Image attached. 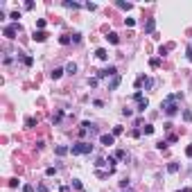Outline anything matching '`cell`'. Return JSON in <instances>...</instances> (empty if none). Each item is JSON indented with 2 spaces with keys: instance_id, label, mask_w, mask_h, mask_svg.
I'll return each instance as SVG.
<instances>
[{
  "instance_id": "d590c367",
  "label": "cell",
  "mask_w": 192,
  "mask_h": 192,
  "mask_svg": "<svg viewBox=\"0 0 192 192\" xmlns=\"http://www.w3.org/2000/svg\"><path fill=\"white\" fill-rule=\"evenodd\" d=\"M124 156H127L124 149H118V152H115V158H124Z\"/></svg>"
},
{
  "instance_id": "7c38bea8",
  "label": "cell",
  "mask_w": 192,
  "mask_h": 192,
  "mask_svg": "<svg viewBox=\"0 0 192 192\" xmlns=\"http://www.w3.org/2000/svg\"><path fill=\"white\" fill-rule=\"evenodd\" d=\"M54 152H57V156H66V154L70 152V147H66V145H59V147L54 149Z\"/></svg>"
},
{
  "instance_id": "ac0fdd59",
  "label": "cell",
  "mask_w": 192,
  "mask_h": 192,
  "mask_svg": "<svg viewBox=\"0 0 192 192\" xmlns=\"http://www.w3.org/2000/svg\"><path fill=\"white\" fill-rule=\"evenodd\" d=\"M70 185L75 188V190H84V185H81V181H79V179H72V181H70Z\"/></svg>"
},
{
  "instance_id": "9a60e30c",
  "label": "cell",
  "mask_w": 192,
  "mask_h": 192,
  "mask_svg": "<svg viewBox=\"0 0 192 192\" xmlns=\"http://www.w3.org/2000/svg\"><path fill=\"white\" fill-rule=\"evenodd\" d=\"M66 72H68V75H75V72H77V63H72V61H70V63L66 66Z\"/></svg>"
},
{
  "instance_id": "ffe728a7",
  "label": "cell",
  "mask_w": 192,
  "mask_h": 192,
  "mask_svg": "<svg viewBox=\"0 0 192 192\" xmlns=\"http://www.w3.org/2000/svg\"><path fill=\"white\" fill-rule=\"evenodd\" d=\"M97 84H100V79H97V77H93V79L88 77V86H91V88H97Z\"/></svg>"
},
{
  "instance_id": "83f0119b",
  "label": "cell",
  "mask_w": 192,
  "mask_h": 192,
  "mask_svg": "<svg viewBox=\"0 0 192 192\" xmlns=\"http://www.w3.org/2000/svg\"><path fill=\"white\" fill-rule=\"evenodd\" d=\"M149 66H152V68H158V66H161V59H158V57H156V59H152V61H149Z\"/></svg>"
},
{
  "instance_id": "d4e9b609",
  "label": "cell",
  "mask_w": 192,
  "mask_h": 192,
  "mask_svg": "<svg viewBox=\"0 0 192 192\" xmlns=\"http://www.w3.org/2000/svg\"><path fill=\"white\" fill-rule=\"evenodd\" d=\"M9 18L14 20V23H18V18H20V11H11V14H9Z\"/></svg>"
},
{
  "instance_id": "277c9868",
  "label": "cell",
  "mask_w": 192,
  "mask_h": 192,
  "mask_svg": "<svg viewBox=\"0 0 192 192\" xmlns=\"http://www.w3.org/2000/svg\"><path fill=\"white\" fill-rule=\"evenodd\" d=\"M133 100H136L138 102V111H145V109H147V106H149V100H147V97L145 95H142V93L140 91H136V93H133Z\"/></svg>"
},
{
  "instance_id": "e0dca14e",
  "label": "cell",
  "mask_w": 192,
  "mask_h": 192,
  "mask_svg": "<svg viewBox=\"0 0 192 192\" xmlns=\"http://www.w3.org/2000/svg\"><path fill=\"white\" fill-rule=\"evenodd\" d=\"M18 59L23 61L25 66H32V63H34V59H32V57H23V54H18Z\"/></svg>"
},
{
  "instance_id": "9c48e42d",
  "label": "cell",
  "mask_w": 192,
  "mask_h": 192,
  "mask_svg": "<svg viewBox=\"0 0 192 192\" xmlns=\"http://www.w3.org/2000/svg\"><path fill=\"white\" fill-rule=\"evenodd\" d=\"M120 81H122V77H120V75H115V77L111 79V84H109V91H115V88L120 86Z\"/></svg>"
},
{
  "instance_id": "5b68a950",
  "label": "cell",
  "mask_w": 192,
  "mask_h": 192,
  "mask_svg": "<svg viewBox=\"0 0 192 192\" xmlns=\"http://www.w3.org/2000/svg\"><path fill=\"white\" fill-rule=\"evenodd\" d=\"M115 75H118V68L115 66H106V68H102V70L97 72V79H106V77H111V79H113Z\"/></svg>"
},
{
  "instance_id": "60d3db41",
  "label": "cell",
  "mask_w": 192,
  "mask_h": 192,
  "mask_svg": "<svg viewBox=\"0 0 192 192\" xmlns=\"http://www.w3.org/2000/svg\"><path fill=\"white\" fill-rule=\"evenodd\" d=\"M188 59L192 61V45H188Z\"/></svg>"
},
{
  "instance_id": "ba28073f",
  "label": "cell",
  "mask_w": 192,
  "mask_h": 192,
  "mask_svg": "<svg viewBox=\"0 0 192 192\" xmlns=\"http://www.w3.org/2000/svg\"><path fill=\"white\" fill-rule=\"evenodd\" d=\"M154 30H156V20H154V18H147V23H145V32H147V34H154Z\"/></svg>"
},
{
  "instance_id": "8fae6325",
  "label": "cell",
  "mask_w": 192,
  "mask_h": 192,
  "mask_svg": "<svg viewBox=\"0 0 192 192\" xmlns=\"http://www.w3.org/2000/svg\"><path fill=\"white\" fill-rule=\"evenodd\" d=\"M106 39H109V43H113V45H118V43H120V36H118L115 32H109V34H106Z\"/></svg>"
},
{
  "instance_id": "44dd1931",
  "label": "cell",
  "mask_w": 192,
  "mask_h": 192,
  "mask_svg": "<svg viewBox=\"0 0 192 192\" xmlns=\"http://www.w3.org/2000/svg\"><path fill=\"white\" fill-rule=\"evenodd\" d=\"M170 48H172V45H161V48H158V54H161V57H165Z\"/></svg>"
},
{
  "instance_id": "d6986e66",
  "label": "cell",
  "mask_w": 192,
  "mask_h": 192,
  "mask_svg": "<svg viewBox=\"0 0 192 192\" xmlns=\"http://www.w3.org/2000/svg\"><path fill=\"white\" fill-rule=\"evenodd\" d=\"M142 131H145V136H152V133H154V127L152 124H145V127H142Z\"/></svg>"
},
{
  "instance_id": "3957f363",
  "label": "cell",
  "mask_w": 192,
  "mask_h": 192,
  "mask_svg": "<svg viewBox=\"0 0 192 192\" xmlns=\"http://www.w3.org/2000/svg\"><path fill=\"white\" fill-rule=\"evenodd\" d=\"M18 32H20V25H18V23H11V25H5V27H2V34H5L9 41L16 39V34H18Z\"/></svg>"
},
{
  "instance_id": "8d00e7d4",
  "label": "cell",
  "mask_w": 192,
  "mask_h": 192,
  "mask_svg": "<svg viewBox=\"0 0 192 192\" xmlns=\"http://www.w3.org/2000/svg\"><path fill=\"white\" fill-rule=\"evenodd\" d=\"M185 156H188V158H192V145H188V147H185Z\"/></svg>"
},
{
  "instance_id": "7402d4cb",
  "label": "cell",
  "mask_w": 192,
  "mask_h": 192,
  "mask_svg": "<svg viewBox=\"0 0 192 192\" xmlns=\"http://www.w3.org/2000/svg\"><path fill=\"white\" fill-rule=\"evenodd\" d=\"M25 127H27V129H32V127H36V120H34V118H27V120H25Z\"/></svg>"
},
{
  "instance_id": "30bf717a",
  "label": "cell",
  "mask_w": 192,
  "mask_h": 192,
  "mask_svg": "<svg viewBox=\"0 0 192 192\" xmlns=\"http://www.w3.org/2000/svg\"><path fill=\"white\" fill-rule=\"evenodd\" d=\"M95 57H97V59H102V61H106V59H109V52H106L104 48H97V50H95Z\"/></svg>"
},
{
  "instance_id": "b9f144b4",
  "label": "cell",
  "mask_w": 192,
  "mask_h": 192,
  "mask_svg": "<svg viewBox=\"0 0 192 192\" xmlns=\"http://www.w3.org/2000/svg\"><path fill=\"white\" fill-rule=\"evenodd\" d=\"M179 192H192V188H183V190H179Z\"/></svg>"
},
{
  "instance_id": "ab89813d",
  "label": "cell",
  "mask_w": 192,
  "mask_h": 192,
  "mask_svg": "<svg viewBox=\"0 0 192 192\" xmlns=\"http://www.w3.org/2000/svg\"><path fill=\"white\" fill-rule=\"evenodd\" d=\"M39 192H48V185H43V183H41V185H39Z\"/></svg>"
},
{
  "instance_id": "603a6c76",
  "label": "cell",
  "mask_w": 192,
  "mask_h": 192,
  "mask_svg": "<svg viewBox=\"0 0 192 192\" xmlns=\"http://www.w3.org/2000/svg\"><path fill=\"white\" fill-rule=\"evenodd\" d=\"M61 118H63V111H57V113H54V118H52V122L57 124V122H61Z\"/></svg>"
},
{
  "instance_id": "6da1fadb",
  "label": "cell",
  "mask_w": 192,
  "mask_h": 192,
  "mask_svg": "<svg viewBox=\"0 0 192 192\" xmlns=\"http://www.w3.org/2000/svg\"><path fill=\"white\" fill-rule=\"evenodd\" d=\"M179 100H183V93H174V95H167L165 100L161 102V109L165 111V115L172 118V115H176V113H179V104H176Z\"/></svg>"
},
{
  "instance_id": "d6a6232c",
  "label": "cell",
  "mask_w": 192,
  "mask_h": 192,
  "mask_svg": "<svg viewBox=\"0 0 192 192\" xmlns=\"http://www.w3.org/2000/svg\"><path fill=\"white\" fill-rule=\"evenodd\" d=\"M81 39H84V36H81L79 32H77V34H72V41H75V43H81Z\"/></svg>"
},
{
  "instance_id": "4dcf8cb0",
  "label": "cell",
  "mask_w": 192,
  "mask_h": 192,
  "mask_svg": "<svg viewBox=\"0 0 192 192\" xmlns=\"http://www.w3.org/2000/svg\"><path fill=\"white\" fill-rule=\"evenodd\" d=\"M120 133H122V127L115 124V127H113V136H120Z\"/></svg>"
},
{
  "instance_id": "2e32d148",
  "label": "cell",
  "mask_w": 192,
  "mask_h": 192,
  "mask_svg": "<svg viewBox=\"0 0 192 192\" xmlns=\"http://www.w3.org/2000/svg\"><path fill=\"white\" fill-rule=\"evenodd\" d=\"M70 41H72V36H68V34L59 36V43H61V45H68V43H70Z\"/></svg>"
},
{
  "instance_id": "4316f807",
  "label": "cell",
  "mask_w": 192,
  "mask_h": 192,
  "mask_svg": "<svg viewBox=\"0 0 192 192\" xmlns=\"http://www.w3.org/2000/svg\"><path fill=\"white\" fill-rule=\"evenodd\" d=\"M63 7H68V9H79L77 2H63Z\"/></svg>"
},
{
  "instance_id": "1f68e13d",
  "label": "cell",
  "mask_w": 192,
  "mask_h": 192,
  "mask_svg": "<svg viewBox=\"0 0 192 192\" xmlns=\"http://www.w3.org/2000/svg\"><path fill=\"white\" fill-rule=\"evenodd\" d=\"M45 174H48V176H54V174H57V167H48Z\"/></svg>"
},
{
  "instance_id": "8992f818",
  "label": "cell",
  "mask_w": 192,
  "mask_h": 192,
  "mask_svg": "<svg viewBox=\"0 0 192 192\" xmlns=\"http://www.w3.org/2000/svg\"><path fill=\"white\" fill-rule=\"evenodd\" d=\"M32 39H34L36 43H43V41L48 39V32H45V30H34V34H32Z\"/></svg>"
},
{
  "instance_id": "74e56055",
  "label": "cell",
  "mask_w": 192,
  "mask_h": 192,
  "mask_svg": "<svg viewBox=\"0 0 192 192\" xmlns=\"http://www.w3.org/2000/svg\"><path fill=\"white\" fill-rule=\"evenodd\" d=\"M124 23H127V27H133V25H136V20H133V18H127Z\"/></svg>"
},
{
  "instance_id": "f1b7e54d",
  "label": "cell",
  "mask_w": 192,
  "mask_h": 192,
  "mask_svg": "<svg viewBox=\"0 0 192 192\" xmlns=\"http://www.w3.org/2000/svg\"><path fill=\"white\" fill-rule=\"evenodd\" d=\"M183 120L190 122V120H192V111H183Z\"/></svg>"
},
{
  "instance_id": "f546056e",
  "label": "cell",
  "mask_w": 192,
  "mask_h": 192,
  "mask_svg": "<svg viewBox=\"0 0 192 192\" xmlns=\"http://www.w3.org/2000/svg\"><path fill=\"white\" fill-rule=\"evenodd\" d=\"M106 165V158H97L95 161V167H104Z\"/></svg>"
},
{
  "instance_id": "52a82bcc",
  "label": "cell",
  "mask_w": 192,
  "mask_h": 192,
  "mask_svg": "<svg viewBox=\"0 0 192 192\" xmlns=\"http://www.w3.org/2000/svg\"><path fill=\"white\" fill-rule=\"evenodd\" d=\"M100 142L109 147V145H113V142H115V136H113V133H102V136H100Z\"/></svg>"
},
{
  "instance_id": "cb8c5ba5",
  "label": "cell",
  "mask_w": 192,
  "mask_h": 192,
  "mask_svg": "<svg viewBox=\"0 0 192 192\" xmlns=\"http://www.w3.org/2000/svg\"><path fill=\"white\" fill-rule=\"evenodd\" d=\"M118 7H120V9H127V11H129V9H131V2H118Z\"/></svg>"
},
{
  "instance_id": "836d02e7",
  "label": "cell",
  "mask_w": 192,
  "mask_h": 192,
  "mask_svg": "<svg viewBox=\"0 0 192 192\" xmlns=\"http://www.w3.org/2000/svg\"><path fill=\"white\" fill-rule=\"evenodd\" d=\"M165 147H167L165 140H158V142H156V149H165Z\"/></svg>"
},
{
  "instance_id": "f35d334b",
  "label": "cell",
  "mask_w": 192,
  "mask_h": 192,
  "mask_svg": "<svg viewBox=\"0 0 192 192\" xmlns=\"http://www.w3.org/2000/svg\"><path fill=\"white\" fill-rule=\"evenodd\" d=\"M86 9H91V11H95V9H97V5H93V2H86Z\"/></svg>"
},
{
  "instance_id": "e575fe53",
  "label": "cell",
  "mask_w": 192,
  "mask_h": 192,
  "mask_svg": "<svg viewBox=\"0 0 192 192\" xmlns=\"http://www.w3.org/2000/svg\"><path fill=\"white\" fill-rule=\"evenodd\" d=\"M23 192H34V185H30V183H25V185H23Z\"/></svg>"
},
{
  "instance_id": "5bb4252c",
  "label": "cell",
  "mask_w": 192,
  "mask_h": 192,
  "mask_svg": "<svg viewBox=\"0 0 192 192\" xmlns=\"http://www.w3.org/2000/svg\"><path fill=\"white\" fill-rule=\"evenodd\" d=\"M63 72H66L63 68H54V70L50 72V77H52V79H61V75H63Z\"/></svg>"
},
{
  "instance_id": "7a4b0ae2",
  "label": "cell",
  "mask_w": 192,
  "mask_h": 192,
  "mask_svg": "<svg viewBox=\"0 0 192 192\" xmlns=\"http://www.w3.org/2000/svg\"><path fill=\"white\" fill-rule=\"evenodd\" d=\"M91 152H93V145L86 142V140H79V142H75V145L70 147L72 156H81V154H91Z\"/></svg>"
},
{
  "instance_id": "4fadbf2b",
  "label": "cell",
  "mask_w": 192,
  "mask_h": 192,
  "mask_svg": "<svg viewBox=\"0 0 192 192\" xmlns=\"http://www.w3.org/2000/svg\"><path fill=\"white\" fill-rule=\"evenodd\" d=\"M179 167H181V165H179V163H167V172H170V174H176L179 172Z\"/></svg>"
},
{
  "instance_id": "484cf974",
  "label": "cell",
  "mask_w": 192,
  "mask_h": 192,
  "mask_svg": "<svg viewBox=\"0 0 192 192\" xmlns=\"http://www.w3.org/2000/svg\"><path fill=\"white\" fill-rule=\"evenodd\" d=\"M43 27H45V18H39L36 20V30H43Z\"/></svg>"
}]
</instances>
